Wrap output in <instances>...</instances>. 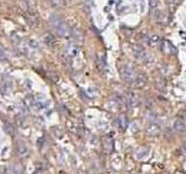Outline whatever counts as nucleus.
I'll use <instances>...</instances> for the list:
<instances>
[{
  "label": "nucleus",
  "mask_w": 186,
  "mask_h": 174,
  "mask_svg": "<svg viewBox=\"0 0 186 174\" xmlns=\"http://www.w3.org/2000/svg\"><path fill=\"white\" fill-rule=\"evenodd\" d=\"M149 7H150V13L157 11L158 9V0H149Z\"/></svg>",
  "instance_id": "ddd939ff"
},
{
  "label": "nucleus",
  "mask_w": 186,
  "mask_h": 174,
  "mask_svg": "<svg viewBox=\"0 0 186 174\" xmlns=\"http://www.w3.org/2000/svg\"><path fill=\"white\" fill-rule=\"evenodd\" d=\"M5 56H6V55H5V50L2 49V47L0 45V58H5Z\"/></svg>",
  "instance_id": "dca6fc26"
},
{
  "label": "nucleus",
  "mask_w": 186,
  "mask_h": 174,
  "mask_svg": "<svg viewBox=\"0 0 186 174\" xmlns=\"http://www.w3.org/2000/svg\"><path fill=\"white\" fill-rule=\"evenodd\" d=\"M50 23H51L53 28L55 29V31H56V34L59 35V36H62V37H64V36H67V35H69V33H70L67 25L64 21H63L62 19H59L58 16L51 17Z\"/></svg>",
  "instance_id": "f257e3e1"
},
{
  "label": "nucleus",
  "mask_w": 186,
  "mask_h": 174,
  "mask_svg": "<svg viewBox=\"0 0 186 174\" xmlns=\"http://www.w3.org/2000/svg\"><path fill=\"white\" fill-rule=\"evenodd\" d=\"M173 130L176 131L177 134H183V132H185L186 131V124L185 122L180 120V118H178L174 121L173 123Z\"/></svg>",
  "instance_id": "7ed1b4c3"
},
{
  "label": "nucleus",
  "mask_w": 186,
  "mask_h": 174,
  "mask_svg": "<svg viewBox=\"0 0 186 174\" xmlns=\"http://www.w3.org/2000/svg\"><path fill=\"white\" fill-rule=\"evenodd\" d=\"M15 149H16V152H18L19 154H21V156H25L27 153V151H28L27 146L23 143H18L16 146H15Z\"/></svg>",
  "instance_id": "9b49d317"
},
{
  "label": "nucleus",
  "mask_w": 186,
  "mask_h": 174,
  "mask_svg": "<svg viewBox=\"0 0 186 174\" xmlns=\"http://www.w3.org/2000/svg\"><path fill=\"white\" fill-rule=\"evenodd\" d=\"M51 2L53 5H61L62 4V0H51Z\"/></svg>",
  "instance_id": "f3484780"
},
{
  "label": "nucleus",
  "mask_w": 186,
  "mask_h": 174,
  "mask_svg": "<svg viewBox=\"0 0 186 174\" xmlns=\"http://www.w3.org/2000/svg\"><path fill=\"white\" fill-rule=\"evenodd\" d=\"M183 0H166V2H168L169 7L171 9H174L176 7H178L179 5L182 4Z\"/></svg>",
  "instance_id": "f8f14e48"
},
{
  "label": "nucleus",
  "mask_w": 186,
  "mask_h": 174,
  "mask_svg": "<svg viewBox=\"0 0 186 174\" xmlns=\"http://www.w3.org/2000/svg\"><path fill=\"white\" fill-rule=\"evenodd\" d=\"M149 152H150L149 149L146 148V146H142V148H140L137 151H136L135 157H136V159L141 160V159H144V158H146V157L149 156Z\"/></svg>",
  "instance_id": "423d86ee"
},
{
  "label": "nucleus",
  "mask_w": 186,
  "mask_h": 174,
  "mask_svg": "<svg viewBox=\"0 0 186 174\" xmlns=\"http://www.w3.org/2000/svg\"><path fill=\"white\" fill-rule=\"evenodd\" d=\"M136 76H137L136 72H135L133 67H130V66L124 65L120 69V77H121V79L123 80L124 83L132 84V85H133L135 79H136Z\"/></svg>",
  "instance_id": "f03ea898"
},
{
  "label": "nucleus",
  "mask_w": 186,
  "mask_h": 174,
  "mask_svg": "<svg viewBox=\"0 0 186 174\" xmlns=\"http://www.w3.org/2000/svg\"><path fill=\"white\" fill-rule=\"evenodd\" d=\"M4 130L8 134V135H13L14 132V129H13V126H11V124H8V123H6L4 126Z\"/></svg>",
  "instance_id": "2eb2a0df"
},
{
  "label": "nucleus",
  "mask_w": 186,
  "mask_h": 174,
  "mask_svg": "<svg viewBox=\"0 0 186 174\" xmlns=\"http://www.w3.org/2000/svg\"><path fill=\"white\" fill-rule=\"evenodd\" d=\"M116 124H118V126H119L121 130H124L128 126V118H127V116L126 115L119 116V118L116 120Z\"/></svg>",
  "instance_id": "0eeeda50"
},
{
  "label": "nucleus",
  "mask_w": 186,
  "mask_h": 174,
  "mask_svg": "<svg viewBox=\"0 0 186 174\" xmlns=\"http://www.w3.org/2000/svg\"><path fill=\"white\" fill-rule=\"evenodd\" d=\"M160 126L158 124H151L149 128H148V134L149 135H152V136H155V135H158L160 134Z\"/></svg>",
  "instance_id": "9d476101"
},
{
  "label": "nucleus",
  "mask_w": 186,
  "mask_h": 174,
  "mask_svg": "<svg viewBox=\"0 0 186 174\" xmlns=\"http://www.w3.org/2000/svg\"><path fill=\"white\" fill-rule=\"evenodd\" d=\"M146 42L149 43V45L154 47V45H158L160 42V39L158 35H148L146 37Z\"/></svg>",
  "instance_id": "1a4fd4ad"
},
{
  "label": "nucleus",
  "mask_w": 186,
  "mask_h": 174,
  "mask_svg": "<svg viewBox=\"0 0 186 174\" xmlns=\"http://www.w3.org/2000/svg\"><path fill=\"white\" fill-rule=\"evenodd\" d=\"M146 84V76H144L143 73H138L137 76H136V79H135V81H134L133 86L140 88V87L144 86Z\"/></svg>",
  "instance_id": "20e7f679"
},
{
  "label": "nucleus",
  "mask_w": 186,
  "mask_h": 174,
  "mask_svg": "<svg viewBox=\"0 0 186 174\" xmlns=\"http://www.w3.org/2000/svg\"><path fill=\"white\" fill-rule=\"evenodd\" d=\"M8 174H21V170L16 165H11L8 167Z\"/></svg>",
  "instance_id": "4468645a"
},
{
  "label": "nucleus",
  "mask_w": 186,
  "mask_h": 174,
  "mask_svg": "<svg viewBox=\"0 0 186 174\" xmlns=\"http://www.w3.org/2000/svg\"><path fill=\"white\" fill-rule=\"evenodd\" d=\"M184 150L186 151V139H185V142H184Z\"/></svg>",
  "instance_id": "a211bd4d"
},
{
  "label": "nucleus",
  "mask_w": 186,
  "mask_h": 174,
  "mask_svg": "<svg viewBox=\"0 0 186 174\" xmlns=\"http://www.w3.org/2000/svg\"><path fill=\"white\" fill-rule=\"evenodd\" d=\"M102 144H104V149L106 150L107 152H111L112 150H113V145H114V143H113V139H112L111 137H108V136L104 137V139H102Z\"/></svg>",
  "instance_id": "6e6552de"
},
{
  "label": "nucleus",
  "mask_w": 186,
  "mask_h": 174,
  "mask_svg": "<svg viewBox=\"0 0 186 174\" xmlns=\"http://www.w3.org/2000/svg\"><path fill=\"white\" fill-rule=\"evenodd\" d=\"M133 50H134V55H135V57H136L137 59L144 61V58L146 57V51H144V49L142 48V47H140V45H136V47L133 48Z\"/></svg>",
  "instance_id": "39448f33"
}]
</instances>
